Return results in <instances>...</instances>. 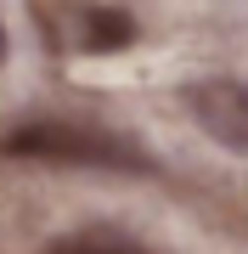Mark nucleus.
Instances as JSON below:
<instances>
[{
    "label": "nucleus",
    "mask_w": 248,
    "mask_h": 254,
    "mask_svg": "<svg viewBox=\"0 0 248 254\" xmlns=\"http://www.w3.org/2000/svg\"><path fill=\"white\" fill-rule=\"evenodd\" d=\"M130 40H136V23H130L119 6H79L74 11V46L79 51L107 57V51L130 46Z\"/></svg>",
    "instance_id": "7ed1b4c3"
},
{
    "label": "nucleus",
    "mask_w": 248,
    "mask_h": 254,
    "mask_svg": "<svg viewBox=\"0 0 248 254\" xmlns=\"http://www.w3.org/2000/svg\"><path fill=\"white\" fill-rule=\"evenodd\" d=\"M11 158H34V164H68V170H152V158L141 153L136 141L113 136V130H91V125H68V119H46V125H23L11 130L6 141Z\"/></svg>",
    "instance_id": "f257e3e1"
},
{
    "label": "nucleus",
    "mask_w": 248,
    "mask_h": 254,
    "mask_svg": "<svg viewBox=\"0 0 248 254\" xmlns=\"http://www.w3.org/2000/svg\"><path fill=\"white\" fill-rule=\"evenodd\" d=\"M0 57H6V28H0Z\"/></svg>",
    "instance_id": "39448f33"
},
{
    "label": "nucleus",
    "mask_w": 248,
    "mask_h": 254,
    "mask_svg": "<svg viewBox=\"0 0 248 254\" xmlns=\"http://www.w3.org/2000/svg\"><path fill=\"white\" fill-rule=\"evenodd\" d=\"M51 254H147V249L124 243V237H68V243H56Z\"/></svg>",
    "instance_id": "20e7f679"
},
{
    "label": "nucleus",
    "mask_w": 248,
    "mask_h": 254,
    "mask_svg": "<svg viewBox=\"0 0 248 254\" xmlns=\"http://www.w3.org/2000/svg\"><path fill=\"white\" fill-rule=\"evenodd\" d=\"M198 130L209 141L231 147V153H248V85L243 79H209V85H192L186 96Z\"/></svg>",
    "instance_id": "f03ea898"
}]
</instances>
